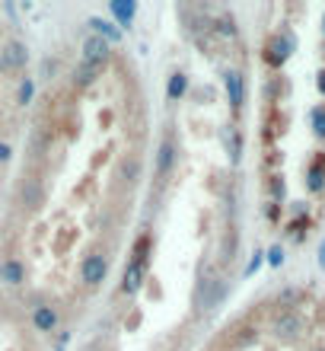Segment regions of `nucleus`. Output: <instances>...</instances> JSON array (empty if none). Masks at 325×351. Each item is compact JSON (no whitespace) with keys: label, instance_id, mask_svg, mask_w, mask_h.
<instances>
[{"label":"nucleus","instance_id":"1","mask_svg":"<svg viewBox=\"0 0 325 351\" xmlns=\"http://www.w3.org/2000/svg\"><path fill=\"white\" fill-rule=\"evenodd\" d=\"M297 48V38L290 36V32H281V36H271L268 45H265V61H268L271 67H281L287 64L290 51Z\"/></svg>","mask_w":325,"mask_h":351},{"label":"nucleus","instance_id":"2","mask_svg":"<svg viewBox=\"0 0 325 351\" xmlns=\"http://www.w3.org/2000/svg\"><path fill=\"white\" fill-rule=\"evenodd\" d=\"M105 271H109V262H105V256H99V252L86 256L83 265H80V278H83L86 287L103 285V281H105Z\"/></svg>","mask_w":325,"mask_h":351},{"label":"nucleus","instance_id":"3","mask_svg":"<svg viewBox=\"0 0 325 351\" xmlns=\"http://www.w3.org/2000/svg\"><path fill=\"white\" fill-rule=\"evenodd\" d=\"M274 332H278L284 342H297L300 335H303V319H300L294 310H284V313H278V319H274Z\"/></svg>","mask_w":325,"mask_h":351},{"label":"nucleus","instance_id":"4","mask_svg":"<svg viewBox=\"0 0 325 351\" xmlns=\"http://www.w3.org/2000/svg\"><path fill=\"white\" fill-rule=\"evenodd\" d=\"M26 61L29 51L23 42H7L0 48V71H19V67H26Z\"/></svg>","mask_w":325,"mask_h":351},{"label":"nucleus","instance_id":"5","mask_svg":"<svg viewBox=\"0 0 325 351\" xmlns=\"http://www.w3.org/2000/svg\"><path fill=\"white\" fill-rule=\"evenodd\" d=\"M223 294H226V285H223L220 278H207V281H201V287H198V306L211 310V306H217L223 300Z\"/></svg>","mask_w":325,"mask_h":351},{"label":"nucleus","instance_id":"6","mask_svg":"<svg viewBox=\"0 0 325 351\" xmlns=\"http://www.w3.org/2000/svg\"><path fill=\"white\" fill-rule=\"evenodd\" d=\"M109 58V42L103 36H90L83 42V61L86 64H105Z\"/></svg>","mask_w":325,"mask_h":351},{"label":"nucleus","instance_id":"7","mask_svg":"<svg viewBox=\"0 0 325 351\" xmlns=\"http://www.w3.org/2000/svg\"><path fill=\"white\" fill-rule=\"evenodd\" d=\"M226 96H230L233 109H242V102H246V84H242L239 71H230V74H226Z\"/></svg>","mask_w":325,"mask_h":351},{"label":"nucleus","instance_id":"8","mask_svg":"<svg viewBox=\"0 0 325 351\" xmlns=\"http://www.w3.org/2000/svg\"><path fill=\"white\" fill-rule=\"evenodd\" d=\"M32 323H36L38 332H55V326H57V313H55V306H36V313H32Z\"/></svg>","mask_w":325,"mask_h":351},{"label":"nucleus","instance_id":"9","mask_svg":"<svg viewBox=\"0 0 325 351\" xmlns=\"http://www.w3.org/2000/svg\"><path fill=\"white\" fill-rule=\"evenodd\" d=\"M140 278H144V259H131V265L125 268V281H121V291L125 294H134L140 287Z\"/></svg>","mask_w":325,"mask_h":351},{"label":"nucleus","instance_id":"10","mask_svg":"<svg viewBox=\"0 0 325 351\" xmlns=\"http://www.w3.org/2000/svg\"><path fill=\"white\" fill-rule=\"evenodd\" d=\"M172 163H176V144H172V138H166L157 150V176H166Z\"/></svg>","mask_w":325,"mask_h":351},{"label":"nucleus","instance_id":"11","mask_svg":"<svg viewBox=\"0 0 325 351\" xmlns=\"http://www.w3.org/2000/svg\"><path fill=\"white\" fill-rule=\"evenodd\" d=\"M307 189H309V192H322V189H325V157H322V154H319V157L309 163Z\"/></svg>","mask_w":325,"mask_h":351},{"label":"nucleus","instance_id":"12","mask_svg":"<svg viewBox=\"0 0 325 351\" xmlns=\"http://www.w3.org/2000/svg\"><path fill=\"white\" fill-rule=\"evenodd\" d=\"M0 281H7V285H23L26 281V268L19 265L16 259H3L0 262Z\"/></svg>","mask_w":325,"mask_h":351},{"label":"nucleus","instance_id":"13","mask_svg":"<svg viewBox=\"0 0 325 351\" xmlns=\"http://www.w3.org/2000/svg\"><path fill=\"white\" fill-rule=\"evenodd\" d=\"M19 198H23V204H29V208H38L42 198H45V189H42L38 179H26L23 189H19Z\"/></svg>","mask_w":325,"mask_h":351},{"label":"nucleus","instance_id":"14","mask_svg":"<svg viewBox=\"0 0 325 351\" xmlns=\"http://www.w3.org/2000/svg\"><path fill=\"white\" fill-rule=\"evenodd\" d=\"M99 74H103V64H86L83 61V64L74 71V80H77V86H90Z\"/></svg>","mask_w":325,"mask_h":351},{"label":"nucleus","instance_id":"15","mask_svg":"<svg viewBox=\"0 0 325 351\" xmlns=\"http://www.w3.org/2000/svg\"><path fill=\"white\" fill-rule=\"evenodd\" d=\"M185 90H188V77L185 74H172L169 77V99L176 102V99H182V96H185Z\"/></svg>","mask_w":325,"mask_h":351},{"label":"nucleus","instance_id":"16","mask_svg":"<svg viewBox=\"0 0 325 351\" xmlns=\"http://www.w3.org/2000/svg\"><path fill=\"white\" fill-rule=\"evenodd\" d=\"M112 13H115L125 26H128V19L134 16V3H121V0H115V3H112Z\"/></svg>","mask_w":325,"mask_h":351},{"label":"nucleus","instance_id":"17","mask_svg":"<svg viewBox=\"0 0 325 351\" xmlns=\"http://www.w3.org/2000/svg\"><path fill=\"white\" fill-rule=\"evenodd\" d=\"M313 131H316L319 141H325V106L313 109Z\"/></svg>","mask_w":325,"mask_h":351},{"label":"nucleus","instance_id":"18","mask_svg":"<svg viewBox=\"0 0 325 351\" xmlns=\"http://www.w3.org/2000/svg\"><path fill=\"white\" fill-rule=\"evenodd\" d=\"M217 29H220V36H236V26H233L230 16H223L220 23H217Z\"/></svg>","mask_w":325,"mask_h":351},{"label":"nucleus","instance_id":"19","mask_svg":"<svg viewBox=\"0 0 325 351\" xmlns=\"http://www.w3.org/2000/svg\"><path fill=\"white\" fill-rule=\"evenodd\" d=\"M239 147H242L239 134H236V131H230V154H233V160H239Z\"/></svg>","mask_w":325,"mask_h":351},{"label":"nucleus","instance_id":"20","mask_svg":"<svg viewBox=\"0 0 325 351\" xmlns=\"http://www.w3.org/2000/svg\"><path fill=\"white\" fill-rule=\"evenodd\" d=\"M125 176H128L131 182L138 179V176H140V163H138V160H131V163H125Z\"/></svg>","mask_w":325,"mask_h":351},{"label":"nucleus","instance_id":"21","mask_svg":"<svg viewBox=\"0 0 325 351\" xmlns=\"http://www.w3.org/2000/svg\"><path fill=\"white\" fill-rule=\"evenodd\" d=\"M32 90H36V86H32V80H26V84L19 86V102H29V99H32Z\"/></svg>","mask_w":325,"mask_h":351},{"label":"nucleus","instance_id":"22","mask_svg":"<svg viewBox=\"0 0 325 351\" xmlns=\"http://www.w3.org/2000/svg\"><path fill=\"white\" fill-rule=\"evenodd\" d=\"M268 262H271V265H281V262H284V250H281V246H274V250L268 252Z\"/></svg>","mask_w":325,"mask_h":351},{"label":"nucleus","instance_id":"23","mask_svg":"<svg viewBox=\"0 0 325 351\" xmlns=\"http://www.w3.org/2000/svg\"><path fill=\"white\" fill-rule=\"evenodd\" d=\"M10 157H13V150H10V144H0V163H7Z\"/></svg>","mask_w":325,"mask_h":351},{"label":"nucleus","instance_id":"24","mask_svg":"<svg viewBox=\"0 0 325 351\" xmlns=\"http://www.w3.org/2000/svg\"><path fill=\"white\" fill-rule=\"evenodd\" d=\"M271 192H274V198H281V195H284V182L274 179V182H271Z\"/></svg>","mask_w":325,"mask_h":351},{"label":"nucleus","instance_id":"25","mask_svg":"<svg viewBox=\"0 0 325 351\" xmlns=\"http://www.w3.org/2000/svg\"><path fill=\"white\" fill-rule=\"evenodd\" d=\"M316 86H319V93H322V96H325V67H322V71H319V77H316Z\"/></svg>","mask_w":325,"mask_h":351},{"label":"nucleus","instance_id":"26","mask_svg":"<svg viewBox=\"0 0 325 351\" xmlns=\"http://www.w3.org/2000/svg\"><path fill=\"white\" fill-rule=\"evenodd\" d=\"M319 265L325 268V243H322V246H319Z\"/></svg>","mask_w":325,"mask_h":351},{"label":"nucleus","instance_id":"27","mask_svg":"<svg viewBox=\"0 0 325 351\" xmlns=\"http://www.w3.org/2000/svg\"><path fill=\"white\" fill-rule=\"evenodd\" d=\"M313 351H325V348H313Z\"/></svg>","mask_w":325,"mask_h":351},{"label":"nucleus","instance_id":"28","mask_svg":"<svg viewBox=\"0 0 325 351\" xmlns=\"http://www.w3.org/2000/svg\"><path fill=\"white\" fill-rule=\"evenodd\" d=\"M322 23H325V19H322Z\"/></svg>","mask_w":325,"mask_h":351}]
</instances>
